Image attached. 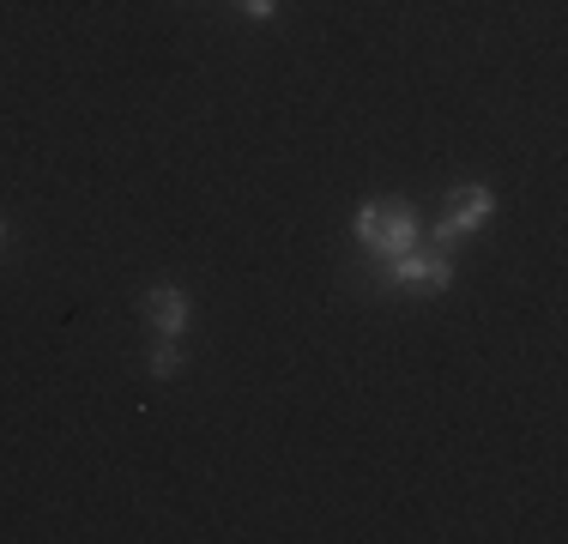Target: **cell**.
Listing matches in <instances>:
<instances>
[{
	"label": "cell",
	"instance_id": "obj_3",
	"mask_svg": "<svg viewBox=\"0 0 568 544\" xmlns=\"http://www.w3.org/2000/svg\"><path fill=\"white\" fill-rule=\"evenodd\" d=\"M394 284H412V291H448L454 284V266H448V254H429V249H405L394 254Z\"/></svg>",
	"mask_w": 568,
	"mask_h": 544
},
{
	"label": "cell",
	"instance_id": "obj_2",
	"mask_svg": "<svg viewBox=\"0 0 568 544\" xmlns=\"http://www.w3.org/2000/svg\"><path fill=\"white\" fill-rule=\"evenodd\" d=\"M490 212H496V194H490V188H454V200H448V218L436 224V249H448L454 236H466V230H478Z\"/></svg>",
	"mask_w": 568,
	"mask_h": 544
},
{
	"label": "cell",
	"instance_id": "obj_6",
	"mask_svg": "<svg viewBox=\"0 0 568 544\" xmlns=\"http://www.w3.org/2000/svg\"><path fill=\"white\" fill-rule=\"evenodd\" d=\"M242 12L248 19H273V0H242Z\"/></svg>",
	"mask_w": 568,
	"mask_h": 544
},
{
	"label": "cell",
	"instance_id": "obj_1",
	"mask_svg": "<svg viewBox=\"0 0 568 544\" xmlns=\"http://www.w3.org/2000/svg\"><path fill=\"white\" fill-rule=\"evenodd\" d=\"M357 242L369 254H405V249H417V218L412 206H399V200H369V206L357 212Z\"/></svg>",
	"mask_w": 568,
	"mask_h": 544
},
{
	"label": "cell",
	"instance_id": "obj_4",
	"mask_svg": "<svg viewBox=\"0 0 568 544\" xmlns=\"http://www.w3.org/2000/svg\"><path fill=\"white\" fill-rule=\"evenodd\" d=\"M140 309H145V321L158 326V339H182L187 333V296L175 291V284H145Z\"/></svg>",
	"mask_w": 568,
	"mask_h": 544
},
{
	"label": "cell",
	"instance_id": "obj_7",
	"mask_svg": "<svg viewBox=\"0 0 568 544\" xmlns=\"http://www.w3.org/2000/svg\"><path fill=\"white\" fill-rule=\"evenodd\" d=\"M0 242H7V224H0Z\"/></svg>",
	"mask_w": 568,
	"mask_h": 544
},
{
	"label": "cell",
	"instance_id": "obj_5",
	"mask_svg": "<svg viewBox=\"0 0 568 544\" xmlns=\"http://www.w3.org/2000/svg\"><path fill=\"white\" fill-rule=\"evenodd\" d=\"M175 370H182V351H175V339H164V345L152 351V375H158V381H170Z\"/></svg>",
	"mask_w": 568,
	"mask_h": 544
}]
</instances>
